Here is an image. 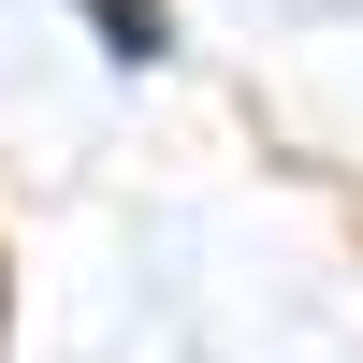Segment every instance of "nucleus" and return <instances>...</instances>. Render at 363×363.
Returning a JSON list of instances; mask_svg holds the SVG:
<instances>
[{
  "label": "nucleus",
  "instance_id": "f257e3e1",
  "mask_svg": "<svg viewBox=\"0 0 363 363\" xmlns=\"http://www.w3.org/2000/svg\"><path fill=\"white\" fill-rule=\"evenodd\" d=\"M87 15L116 29V58H160V0H87Z\"/></svg>",
  "mask_w": 363,
  "mask_h": 363
}]
</instances>
